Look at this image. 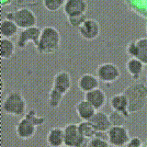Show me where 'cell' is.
<instances>
[{
  "instance_id": "obj_1",
  "label": "cell",
  "mask_w": 147,
  "mask_h": 147,
  "mask_svg": "<svg viewBox=\"0 0 147 147\" xmlns=\"http://www.w3.org/2000/svg\"><path fill=\"white\" fill-rule=\"evenodd\" d=\"M72 88V77L65 70L59 71L53 77L52 88L48 94L47 103L52 109H57L70 89Z\"/></svg>"
},
{
  "instance_id": "obj_2",
  "label": "cell",
  "mask_w": 147,
  "mask_h": 147,
  "mask_svg": "<svg viewBox=\"0 0 147 147\" xmlns=\"http://www.w3.org/2000/svg\"><path fill=\"white\" fill-rule=\"evenodd\" d=\"M123 93L128 98L129 111L131 114L141 111L147 105V86L144 83L133 82L123 90Z\"/></svg>"
},
{
  "instance_id": "obj_3",
  "label": "cell",
  "mask_w": 147,
  "mask_h": 147,
  "mask_svg": "<svg viewBox=\"0 0 147 147\" xmlns=\"http://www.w3.org/2000/svg\"><path fill=\"white\" fill-rule=\"evenodd\" d=\"M62 37L55 27L45 26L41 28V34L36 51L40 54H52L61 47Z\"/></svg>"
},
{
  "instance_id": "obj_4",
  "label": "cell",
  "mask_w": 147,
  "mask_h": 147,
  "mask_svg": "<svg viewBox=\"0 0 147 147\" xmlns=\"http://www.w3.org/2000/svg\"><path fill=\"white\" fill-rule=\"evenodd\" d=\"M27 101L20 90H11L2 101V109L7 115L13 117H24L27 113Z\"/></svg>"
},
{
  "instance_id": "obj_5",
  "label": "cell",
  "mask_w": 147,
  "mask_h": 147,
  "mask_svg": "<svg viewBox=\"0 0 147 147\" xmlns=\"http://www.w3.org/2000/svg\"><path fill=\"white\" fill-rule=\"evenodd\" d=\"M5 18L15 22L16 25L21 30L36 27L37 23H38V17L30 7H21L14 11H8L6 13Z\"/></svg>"
},
{
  "instance_id": "obj_6",
  "label": "cell",
  "mask_w": 147,
  "mask_h": 147,
  "mask_svg": "<svg viewBox=\"0 0 147 147\" xmlns=\"http://www.w3.org/2000/svg\"><path fill=\"white\" fill-rule=\"evenodd\" d=\"M96 76L104 84H113L119 79L121 71V68L113 63H103L96 67Z\"/></svg>"
},
{
  "instance_id": "obj_7",
  "label": "cell",
  "mask_w": 147,
  "mask_h": 147,
  "mask_svg": "<svg viewBox=\"0 0 147 147\" xmlns=\"http://www.w3.org/2000/svg\"><path fill=\"white\" fill-rule=\"evenodd\" d=\"M106 134L109 144L112 147H124L131 140L130 131L125 125L111 126Z\"/></svg>"
},
{
  "instance_id": "obj_8",
  "label": "cell",
  "mask_w": 147,
  "mask_h": 147,
  "mask_svg": "<svg viewBox=\"0 0 147 147\" xmlns=\"http://www.w3.org/2000/svg\"><path fill=\"white\" fill-rule=\"evenodd\" d=\"M64 145L70 147H86L89 141L82 136L77 123H69L63 127Z\"/></svg>"
},
{
  "instance_id": "obj_9",
  "label": "cell",
  "mask_w": 147,
  "mask_h": 147,
  "mask_svg": "<svg viewBox=\"0 0 147 147\" xmlns=\"http://www.w3.org/2000/svg\"><path fill=\"white\" fill-rule=\"evenodd\" d=\"M40 34H41V28L38 26L20 30L18 35L17 36V40H16L17 48L20 50H24L30 42L34 45V47L36 49L39 44Z\"/></svg>"
},
{
  "instance_id": "obj_10",
  "label": "cell",
  "mask_w": 147,
  "mask_h": 147,
  "mask_svg": "<svg viewBox=\"0 0 147 147\" xmlns=\"http://www.w3.org/2000/svg\"><path fill=\"white\" fill-rule=\"evenodd\" d=\"M127 54L130 58H136L142 63L147 64V37H142L130 41L126 46Z\"/></svg>"
},
{
  "instance_id": "obj_11",
  "label": "cell",
  "mask_w": 147,
  "mask_h": 147,
  "mask_svg": "<svg viewBox=\"0 0 147 147\" xmlns=\"http://www.w3.org/2000/svg\"><path fill=\"white\" fill-rule=\"evenodd\" d=\"M77 31L82 39L91 41L98 38L101 27L99 22L95 18H87L79 29H77Z\"/></svg>"
},
{
  "instance_id": "obj_12",
  "label": "cell",
  "mask_w": 147,
  "mask_h": 147,
  "mask_svg": "<svg viewBox=\"0 0 147 147\" xmlns=\"http://www.w3.org/2000/svg\"><path fill=\"white\" fill-rule=\"evenodd\" d=\"M37 127L29 118L22 117L18 121L15 127V132L18 139L20 140H30L37 132Z\"/></svg>"
},
{
  "instance_id": "obj_13",
  "label": "cell",
  "mask_w": 147,
  "mask_h": 147,
  "mask_svg": "<svg viewBox=\"0 0 147 147\" xmlns=\"http://www.w3.org/2000/svg\"><path fill=\"white\" fill-rule=\"evenodd\" d=\"M88 9V3L86 0H67L63 7L66 18L86 15Z\"/></svg>"
},
{
  "instance_id": "obj_14",
  "label": "cell",
  "mask_w": 147,
  "mask_h": 147,
  "mask_svg": "<svg viewBox=\"0 0 147 147\" xmlns=\"http://www.w3.org/2000/svg\"><path fill=\"white\" fill-rule=\"evenodd\" d=\"M109 106L112 109V111H116L123 115L126 119L130 117L131 113L129 111L128 98L123 92L113 95L109 100Z\"/></svg>"
},
{
  "instance_id": "obj_15",
  "label": "cell",
  "mask_w": 147,
  "mask_h": 147,
  "mask_svg": "<svg viewBox=\"0 0 147 147\" xmlns=\"http://www.w3.org/2000/svg\"><path fill=\"white\" fill-rule=\"evenodd\" d=\"M89 121L92 123V125L94 126L95 130L98 134L107 133L112 126L111 122H110L109 115L103 110H98Z\"/></svg>"
},
{
  "instance_id": "obj_16",
  "label": "cell",
  "mask_w": 147,
  "mask_h": 147,
  "mask_svg": "<svg viewBox=\"0 0 147 147\" xmlns=\"http://www.w3.org/2000/svg\"><path fill=\"white\" fill-rule=\"evenodd\" d=\"M100 81L96 75L89 73L83 74L77 80V87L83 93H88L96 88H99Z\"/></svg>"
},
{
  "instance_id": "obj_17",
  "label": "cell",
  "mask_w": 147,
  "mask_h": 147,
  "mask_svg": "<svg viewBox=\"0 0 147 147\" xmlns=\"http://www.w3.org/2000/svg\"><path fill=\"white\" fill-rule=\"evenodd\" d=\"M84 99H86L87 102L93 106L96 111L102 109L108 101L107 95H106L105 91L101 88H96L93 91L88 92V93H86Z\"/></svg>"
},
{
  "instance_id": "obj_18",
  "label": "cell",
  "mask_w": 147,
  "mask_h": 147,
  "mask_svg": "<svg viewBox=\"0 0 147 147\" xmlns=\"http://www.w3.org/2000/svg\"><path fill=\"white\" fill-rule=\"evenodd\" d=\"M46 142L49 147H63L64 145V131L62 127L50 129L46 135Z\"/></svg>"
},
{
  "instance_id": "obj_19",
  "label": "cell",
  "mask_w": 147,
  "mask_h": 147,
  "mask_svg": "<svg viewBox=\"0 0 147 147\" xmlns=\"http://www.w3.org/2000/svg\"><path fill=\"white\" fill-rule=\"evenodd\" d=\"M76 112L82 121H89L93 118L96 110L86 99L78 101L76 105Z\"/></svg>"
},
{
  "instance_id": "obj_20",
  "label": "cell",
  "mask_w": 147,
  "mask_h": 147,
  "mask_svg": "<svg viewBox=\"0 0 147 147\" xmlns=\"http://www.w3.org/2000/svg\"><path fill=\"white\" fill-rule=\"evenodd\" d=\"M126 70L133 81H139L144 71V64L136 58H130L126 63Z\"/></svg>"
},
{
  "instance_id": "obj_21",
  "label": "cell",
  "mask_w": 147,
  "mask_h": 147,
  "mask_svg": "<svg viewBox=\"0 0 147 147\" xmlns=\"http://www.w3.org/2000/svg\"><path fill=\"white\" fill-rule=\"evenodd\" d=\"M20 28H18L15 22L9 20L7 18H2L0 22V35L3 39L11 40L20 33Z\"/></svg>"
},
{
  "instance_id": "obj_22",
  "label": "cell",
  "mask_w": 147,
  "mask_h": 147,
  "mask_svg": "<svg viewBox=\"0 0 147 147\" xmlns=\"http://www.w3.org/2000/svg\"><path fill=\"white\" fill-rule=\"evenodd\" d=\"M17 45L12 40L3 39L0 40V57L3 60H10L16 53Z\"/></svg>"
},
{
  "instance_id": "obj_23",
  "label": "cell",
  "mask_w": 147,
  "mask_h": 147,
  "mask_svg": "<svg viewBox=\"0 0 147 147\" xmlns=\"http://www.w3.org/2000/svg\"><path fill=\"white\" fill-rule=\"evenodd\" d=\"M77 125L82 136L86 138L87 141H90L91 139H93V138L98 135V133L96 132L94 126L92 125L90 121H81L77 123Z\"/></svg>"
},
{
  "instance_id": "obj_24",
  "label": "cell",
  "mask_w": 147,
  "mask_h": 147,
  "mask_svg": "<svg viewBox=\"0 0 147 147\" xmlns=\"http://www.w3.org/2000/svg\"><path fill=\"white\" fill-rule=\"evenodd\" d=\"M25 117L29 118L37 127L43 125L46 121V118L43 116H40L38 111L34 109H31L30 110H28L27 113L25 114Z\"/></svg>"
},
{
  "instance_id": "obj_25",
  "label": "cell",
  "mask_w": 147,
  "mask_h": 147,
  "mask_svg": "<svg viewBox=\"0 0 147 147\" xmlns=\"http://www.w3.org/2000/svg\"><path fill=\"white\" fill-rule=\"evenodd\" d=\"M65 1L63 0H44L42 5L46 10L50 12H56L60 8L63 7V5Z\"/></svg>"
},
{
  "instance_id": "obj_26",
  "label": "cell",
  "mask_w": 147,
  "mask_h": 147,
  "mask_svg": "<svg viewBox=\"0 0 147 147\" xmlns=\"http://www.w3.org/2000/svg\"><path fill=\"white\" fill-rule=\"evenodd\" d=\"M86 20H87V18L86 15H80V16L67 18L68 24L73 28H76V29H79V28L83 25V23H84Z\"/></svg>"
},
{
  "instance_id": "obj_27",
  "label": "cell",
  "mask_w": 147,
  "mask_h": 147,
  "mask_svg": "<svg viewBox=\"0 0 147 147\" xmlns=\"http://www.w3.org/2000/svg\"><path fill=\"white\" fill-rule=\"evenodd\" d=\"M109 119H110V122H111L112 126L124 125V122H125V121L127 119L123 115L119 114L116 111H112L109 114Z\"/></svg>"
},
{
  "instance_id": "obj_28",
  "label": "cell",
  "mask_w": 147,
  "mask_h": 147,
  "mask_svg": "<svg viewBox=\"0 0 147 147\" xmlns=\"http://www.w3.org/2000/svg\"><path fill=\"white\" fill-rule=\"evenodd\" d=\"M89 147H110L108 140H104L98 135L91 139L88 142Z\"/></svg>"
},
{
  "instance_id": "obj_29",
  "label": "cell",
  "mask_w": 147,
  "mask_h": 147,
  "mask_svg": "<svg viewBox=\"0 0 147 147\" xmlns=\"http://www.w3.org/2000/svg\"><path fill=\"white\" fill-rule=\"evenodd\" d=\"M0 4H1V6H2V7H4L5 5H11V4H13V2H12V1H7V2L0 1Z\"/></svg>"
},
{
  "instance_id": "obj_30",
  "label": "cell",
  "mask_w": 147,
  "mask_h": 147,
  "mask_svg": "<svg viewBox=\"0 0 147 147\" xmlns=\"http://www.w3.org/2000/svg\"><path fill=\"white\" fill-rule=\"evenodd\" d=\"M4 90V82H3V79H2V92Z\"/></svg>"
},
{
  "instance_id": "obj_31",
  "label": "cell",
  "mask_w": 147,
  "mask_h": 147,
  "mask_svg": "<svg viewBox=\"0 0 147 147\" xmlns=\"http://www.w3.org/2000/svg\"><path fill=\"white\" fill-rule=\"evenodd\" d=\"M63 147H70V146H67V145H63Z\"/></svg>"
}]
</instances>
